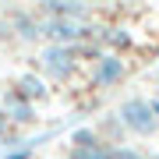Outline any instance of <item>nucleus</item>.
<instances>
[{
    "mask_svg": "<svg viewBox=\"0 0 159 159\" xmlns=\"http://www.w3.org/2000/svg\"><path fill=\"white\" fill-rule=\"evenodd\" d=\"M117 117H120V124H124L127 131H134V134H142V138L156 134V127H159V117H156V110H152L148 99H127V102H120Z\"/></svg>",
    "mask_w": 159,
    "mask_h": 159,
    "instance_id": "1",
    "label": "nucleus"
},
{
    "mask_svg": "<svg viewBox=\"0 0 159 159\" xmlns=\"http://www.w3.org/2000/svg\"><path fill=\"white\" fill-rule=\"evenodd\" d=\"M43 67H46V74H50V78L67 81L71 74L78 71V53H74V46H71V43H53V46H46Z\"/></svg>",
    "mask_w": 159,
    "mask_h": 159,
    "instance_id": "2",
    "label": "nucleus"
},
{
    "mask_svg": "<svg viewBox=\"0 0 159 159\" xmlns=\"http://www.w3.org/2000/svg\"><path fill=\"white\" fill-rule=\"evenodd\" d=\"M124 74H127L124 60H120L117 53H106V57H99L96 67H92V85L96 89H110V85H117Z\"/></svg>",
    "mask_w": 159,
    "mask_h": 159,
    "instance_id": "3",
    "label": "nucleus"
},
{
    "mask_svg": "<svg viewBox=\"0 0 159 159\" xmlns=\"http://www.w3.org/2000/svg\"><path fill=\"white\" fill-rule=\"evenodd\" d=\"M46 35H53V43H78L85 29L78 25V18H57L53 14V21L46 25Z\"/></svg>",
    "mask_w": 159,
    "mask_h": 159,
    "instance_id": "4",
    "label": "nucleus"
},
{
    "mask_svg": "<svg viewBox=\"0 0 159 159\" xmlns=\"http://www.w3.org/2000/svg\"><path fill=\"white\" fill-rule=\"evenodd\" d=\"M4 113H7V120H18V124H29L32 120V102L21 96V92H7L4 96Z\"/></svg>",
    "mask_w": 159,
    "mask_h": 159,
    "instance_id": "5",
    "label": "nucleus"
},
{
    "mask_svg": "<svg viewBox=\"0 0 159 159\" xmlns=\"http://www.w3.org/2000/svg\"><path fill=\"white\" fill-rule=\"evenodd\" d=\"M18 92H21L25 99H46V81L43 78H35V74H21L18 78Z\"/></svg>",
    "mask_w": 159,
    "mask_h": 159,
    "instance_id": "6",
    "label": "nucleus"
},
{
    "mask_svg": "<svg viewBox=\"0 0 159 159\" xmlns=\"http://www.w3.org/2000/svg\"><path fill=\"white\" fill-rule=\"evenodd\" d=\"M46 4H50V11L57 14V18H81V14L89 11L81 0H46Z\"/></svg>",
    "mask_w": 159,
    "mask_h": 159,
    "instance_id": "7",
    "label": "nucleus"
},
{
    "mask_svg": "<svg viewBox=\"0 0 159 159\" xmlns=\"http://www.w3.org/2000/svg\"><path fill=\"white\" fill-rule=\"evenodd\" d=\"M102 156H106V148H102L99 142H92V145H71L67 159H102Z\"/></svg>",
    "mask_w": 159,
    "mask_h": 159,
    "instance_id": "8",
    "label": "nucleus"
},
{
    "mask_svg": "<svg viewBox=\"0 0 159 159\" xmlns=\"http://www.w3.org/2000/svg\"><path fill=\"white\" fill-rule=\"evenodd\" d=\"M102 159H142V152H134V148H106Z\"/></svg>",
    "mask_w": 159,
    "mask_h": 159,
    "instance_id": "9",
    "label": "nucleus"
},
{
    "mask_svg": "<svg viewBox=\"0 0 159 159\" xmlns=\"http://www.w3.org/2000/svg\"><path fill=\"white\" fill-rule=\"evenodd\" d=\"M92 142H96V134H92L89 127H81V131H74V134H71V145H92Z\"/></svg>",
    "mask_w": 159,
    "mask_h": 159,
    "instance_id": "10",
    "label": "nucleus"
},
{
    "mask_svg": "<svg viewBox=\"0 0 159 159\" xmlns=\"http://www.w3.org/2000/svg\"><path fill=\"white\" fill-rule=\"evenodd\" d=\"M7 131V113H4V106H0V134Z\"/></svg>",
    "mask_w": 159,
    "mask_h": 159,
    "instance_id": "11",
    "label": "nucleus"
},
{
    "mask_svg": "<svg viewBox=\"0 0 159 159\" xmlns=\"http://www.w3.org/2000/svg\"><path fill=\"white\" fill-rule=\"evenodd\" d=\"M152 110H156V117H159V96H156V99H152Z\"/></svg>",
    "mask_w": 159,
    "mask_h": 159,
    "instance_id": "12",
    "label": "nucleus"
}]
</instances>
